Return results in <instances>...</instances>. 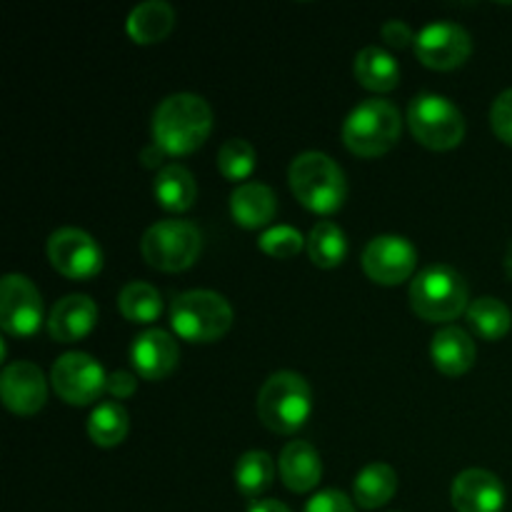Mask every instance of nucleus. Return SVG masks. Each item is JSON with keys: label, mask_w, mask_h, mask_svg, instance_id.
Returning a JSON list of instances; mask_svg holds the SVG:
<instances>
[{"label": "nucleus", "mask_w": 512, "mask_h": 512, "mask_svg": "<svg viewBox=\"0 0 512 512\" xmlns=\"http://www.w3.org/2000/svg\"><path fill=\"white\" fill-rule=\"evenodd\" d=\"M43 323V298L33 280L10 273L0 283V328L15 338L38 333Z\"/></svg>", "instance_id": "9d476101"}, {"label": "nucleus", "mask_w": 512, "mask_h": 512, "mask_svg": "<svg viewBox=\"0 0 512 512\" xmlns=\"http://www.w3.org/2000/svg\"><path fill=\"white\" fill-rule=\"evenodd\" d=\"M165 158H168V153H165V150L160 148V145H155V143L145 145V148L140 150V163H143L145 168L163 170L165 168V165H163Z\"/></svg>", "instance_id": "c9c22d12"}, {"label": "nucleus", "mask_w": 512, "mask_h": 512, "mask_svg": "<svg viewBox=\"0 0 512 512\" xmlns=\"http://www.w3.org/2000/svg\"><path fill=\"white\" fill-rule=\"evenodd\" d=\"M408 125L415 140L430 150H450L465 138L463 113L445 95H415L408 105Z\"/></svg>", "instance_id": "6e6552de"}, {"label": "nucleus", "mask_w": 512, "mask_h": 512, "mask_svg": "<svg viewBox=\"0 0 512 512\" xmlns=\"http://www.w3.org/2000/svg\"><path fill=\"white\" fill-rule=\"evenodd\" d=\"M305 512H355L353 500L340 490H320L308 500Z\"/></svg>", "instance_id": "473e14b6"}, {"label": "nucleus", "mask_w": 512, "mask_h": 512, "mask_svg": "<svg viewBox=\"0 0 512 512\" xmlns=\"http://www.w3.org/2000/svg\"><path fill=\"white\" fill-rule=\"evenodd\" d=\"M128 428V410L120 403H113V400L100 403L88 418V435L100 448H115V445L123 443L125 435H128Z\"/></svg>", "instance_id": "bb28decb"}, {"label": "nucleus", "mask_w": 512, "mask_h": 512, "mask_svg": "<svg viewBox=\"0 0 512 512\" xmlns=\"http://www.w3.org/2000/svg\"><path fill=\"white\" fill-rule=\"evenodd\" d=\"M450 498L458 512H500L505 505V488L490 470L470 468L455 478Z\"/></svg>", "instance_id": "dca6fc26"}, {"label": "nucleus", "mask_w": 512, "mask_h": 512, "mask_svg": "<svg viewBox=\"0 0 512 512\" xmlns=\"http://www.w3.org/2000/svg\"><path fill=\"white\" fill-rule=\"evenodd\" d=\"M248 512H290L283 503L278 500H260V503H253V508Z\"/></svg>", "instance_id": "e433bc0d"}, {"label": "nucleus", "mask_w": 512, "mask_h": 512, "mask_svg": "<svg viewBox=\"0 0 512 512\" xmlns=\"http://www.w3.org/2000/svg\"><path fill=\"white\" fill-rule=\"evenodd\" d=\"M275 480V463L265 450H248L235 463V485L240 495L248 500H258Z\"/></svg>", "instance_id": "a878e982"}, {"label": "nucleus", "mask_w": 512, "mask_h": 512, "mask_svg": "<svg viewBox=\"0 0 512 512\" xmlns=\"http://www.w3.org/2000/svg\"><path fill=\"white\" fill-rule=\"evenodd\" d=\"M0 395L10 413L35 415L48 400V380L38 365L18 360V363L5 365L0 375Z\"/></svg>", "instance_id": "4468645a"}, {"label": "nucleus", "mask_w": 512, "mask_h": 512, "mask_svg": "<svg viewBox=\"0 0 512 512\" xmlns=\"http://www.w3.org/2000/svg\"><path fill=\"white\" fill-rule=\"evenodd\" d=\"M403 133V120L398 108L388 100L370 98L350 110L343 123V143L350 153L360 158L385 155Z\"/></svg>", "instance_id": "39448f33"}, {"label": "nucleus", "mask_w": 512, "mask_h": 512, "mask_svg": "<svg viewBox=\"0 0 512 512\" xmlns=\"http://www.w3.org/2000/svg\"><path fill=\"white\" fill-rule=\"evenodd\" d=\"M130 360H133L135 373L143 380H165L180 360L178 340L168 333V330L150 328L135 338L133 348H130Z\"/></svg>", "instance_id": "2eb2a0df"}, {"label": "nucleus", "mask_w": 512, "mask_h": 512, "mask_svg": "<svg viewBox=\"0 0 512 512\" xmlns=\"http://www.w3.org/2000/svg\"><path fill=\"white\" fill-rule=\"evenodd\" d=\"M128 35L140 45H153L160 43L170 35V30L175 28V10L173 5L165 3V0H148V3H140L130 10L128 15Z\"/></svg>", "instance_id": "412c9836"}, {"label": "nucleus", "mask_w": 512, "mask_h": 512, "mask_svg": "<svg viewBox=\"0 0 512 512\" xmlns=\"http://www.w3.org/2000/svg\"><path fill=\"white\" fill-rule=\"evenodd\" d=\"M380 35H383L385 43L390 45V48H408V45H415V33L410 30L408 23H403V20H388V23L380 28Z\"/></svg>", "instance_id": "72a5a7b5"}, {"label": "nucleus", "mask_w": 512, "mask_h": 512, "mask_svg": "<svg viewBox=\"0 0 512 512\" xmlns=\"http://www.w3.org/2000/svg\"><path fill=\"white\" fill-rule=\"evenodd\" d=\"M490 125L503 143L512 145V88L503 90L495 98L493 110H490Z\"/></svg>", "instance_id": "2f4dec72"}, {"label": "nucleus", "mask_w": 512, "mask_h": 512, "mask_svg": "<svg viewBox=\"0 0 512 512\" xmlns=\"http://www.w3.org/2000/svg\"><path fill=\"white\" fill-rule=\"evenodd\" d=\"M475 355H478V348H475V340L470 338L468 330L458 328V325H445L435 333L433 345H430V358H433V365L443 375H450V378H458V375H465L475 365Z\"/></svg>", "instance_id": "a211bd4d"}, {"label": "nucleus", "mask_w": 512, "mask_h": 512, "mask_svg": "<svg viewBox=\"0 0 512 512\" xmlns=\"http://www.w3.org/2000/svg\"><path fill=\"white\" fill-rule=\"evenodd\" d=\"M95 320H98V305L93 303V298L80 293L65 295L50 310L48 333L58 343H75L95 328Z\"/></svg>", "instance_id": "f3484780"}, {"label": "nucleus", "mask_w": 512, "mask_h": 512, "mask_svg": "<svg viewBox=\"0 0 512 512\" xmlns=\"http://www.w3.org/2000/svg\"><path fill=\"white\" fill-rule=\"evenodd\" d=\"M135 388H138V380H135V375L128 373V370H115V373L108 375V393L113 395V398H130V395L135 393Z\"/></svg>", "instance_id": "f704fd0d"}, {"label": "nucleus", "mask_w": 512, "mask_h": 512, "mask_svg": "<svg viewBox=\"0 0 512 512\" xmlns=\"http://www.w3.org/2000/svg\"><path fill=\"white\" fill-rule=\"evenodd\" d=\"M170 325L188 343H215L233 325V308L213 290H188L173 300Z\"/></svg>", "instance_id": "423d86ee"}, {"label": "nucleus", "mask_w": 512, "mask_h": 512, "mask_svg": "<svg viewBox=\"0 0 512 512\" xmlns=\"http://www.w3.org/2000/svg\"><path fill=\"white\" fill-rule=\"evenodd\" d=\"M203 250V233L190 220H160L145 230L140 253L145 263L163 273H180L198 260Z\"/></svg>", "instance_id": "0eeeda50"}, {"label": "nucleus", "mask_w": 512, "mask_h": 512, "mask_svg": "<svg viewBox=\"0 0 512 512\" xmlns=\"http://www.w3.org/2000/svg\"><path fill=\"white\" fill-rule=\"evenodd\" d=\"M355 78L373 93H390L400 83V65L388 50L368 45L355 55Z\"/></svg>", "instance_id": "4be33fe9"}, {"label": "nucleus", "mask_w": 512, "mask_h": 512, "mask_svg": "<svg viewBox=\"0 0 512 512\" xmlns=\"http://www.w3.org/2000/svg\"><path fill=\"white\" fill-rule=\"evenodd\" d=\"M398 490V475L388 463H370L358 473L353 483V500L363 510L383 508Z\"/></svg>", "instance_id": "b1692460"}, {"label": "nucleus", "mask_w": 512, "mask_h": 512, "mask_svg": "<svg viewBox=\"0 0 512 512\" xmlns=\"http://www.w3.org/2000/svg\"><path fill=\"white\" fill-rule=\"evenodd\" d=\"M288 180L300 205L318 215L338 213L348 195V183H345V173L340 170V165L330 155L318 153V150L300 153L290 163Z\"/></svg>", "instance_id": "f03ea898"}, {"label": "nucleus", "mask_w": 512, "mask_h": 512, "mask_svg": "<svg viewBox=\"0 0 512 512\" xmlns=\"http://www.w3.org/2000/svg\"><path fill=\"white\" fill-rule=\"evenodd\" d=\"M308 255L318 268H338L348 255V238L343 228L330 220H320L308 235Z\"/></svg>", "instance_id": "cd10ccee"}, {"label": "nucleus", "mask_w": 512, "mask_h": 512, "mask_svg": "<svg viewBox=\"0 0 512 512\" xmlns=\"http://www.w3.org/2000/svg\"><path fill=\"white\" fill-rule=\"evenodd\" d=\"M213 130V110L195 93H173L153 113V143L168 155L195 153Z\"/></svg>", "instance_id": "f257e3e1"}, {"label": "nucleus", "mask_w": 512, "mask_h": 512, "mask_svg": "<svg viewBox=\"0 0 512 512\" xmlns=\"http://www.w3.org/2000/svg\"><path fill=\"white\" fill-rule=\"evenodd\" d=\"M413 48L420 63L428 68L453 70L470 58L473 40L463 25L450 23V20H435L415 35Z\"/></svg>", "instance_id": "9b49d317"}, {"label": "nucleus", "mask_w": 512, "mask_h": 512, "mask_svg": "<svg viewBox=\"0 0 512 512\" xmlns=\"http://www.w3.org/2000/svg\"><path fill=\"white\" fill-rule=\"evenodd\" d=\"M410 305L428 323H450L468 313V285L463 275L445 263H433L415 275Z\"/></svg>", "instance_id": "20e7f679"}, {"label": "nucleus", "mask_w": 512, "mask_h": 512, "mask_svg": "<svg viewBox=\"0 0 512 512\" xmlns=\"http://www.w3.org/2000/svg\"><path fill=\"white\" fill-rule=\"evenodd\" d=\"M313 413V393L308 380L293 370L273 373L258 393V418L268 430L293 435Z\"/></svg>", "instance_id": "7ed1b4c3"}, {"label": "nucleus", "mask_w": 512, "mask_h": 512, "mask_svg": "<svg viewBox=\"0 0 512 512\" xmlns=\"http://www.w3.org/2000/svg\"><path fill=\"white\" fill-rule=\"evenodd\" d=\"M418 268V250L403 235H378L363 250V270L373 283L400 285Z\"/></svg>", "instance_id": "ddd939ff"}, {"label": "nucleus", "mask_w": 512, "mask_h": 512, "mask_svg": "<svg viewBox=\"0 0 512 512\" xmlns=\"http://www.w3.org/2000/svg\"><path fill=\"white\" fill-rule=\"evenodd\" d=\"M53 390L68 405L95 403L103 393H108V375L103 365L88 353H65L55 360L53 373H50Z\"/></svg>", "instance_id": "1a4fd4ad"}, {"label": "nucleus", "mask_w": 512, "mask_h": 512, "mask_svg": "<svg viewBox=\"0 0 512 512\" xmlns=\"http://www.w3.org/2000/svg\"><path fill=\"white\" fill-rule=\"evenodd\" d=\"M465 315H468V323L473 328V333L480 335L483 340H490V343L503 340L512 328L510 308L503 300L490 298V295L473 300Z\"/></svg>", "instance_id": "393cba45"}, {"label": "nucleus", "mask_w": 512, "mask_h": 512, "mask_svg": "<svg viewBox=\"0 0 512 512\" xmlns=\"http://www.w3.org/2000/svg\"><path fill=\"white\" fill-rule=\"evenodd\" d=\"M118 310L130 323L148 325L158 320V315L163 313V298H160V293L153 285L133 280V283H128L120 290Z\"/></svg>", "instance_id": "c85d7f7f"}, {"label": "nucleus", "mask_w": 512, "mask_h": 512, "mask_svg": "<svg viewBox=\"0 0 512 512\" xmlns=\"http://www.w3.org/2000/svg\"><path fill=\"white\" fill-rule=\"evenodd\" d=\"M255 148L243 138H230L220 145L218 150V170L223 178L235 180H248L255 170Z\"/></svg>", "instance_id": "c756f323"}, {"label": "nucleus", "mask_w": 512, "mask_h": 512, "mask_svg": "<svg viewBox=\"0 0 512 512\" xmlns=\"http://www.w3.org/2000/svg\"><path fill=\"white\" fill-rule=\"evenodd\" d=\"M153 190L155 200L170 213H185L188 208H193L195 198H198V183H195L193 173L180 163H168L163 170H158Z\"/></svg>", "instance_id": "5701e85b"}, {"label": "nucleus", "mask_w": 512, "mask_h": 512, "mask_svg": "<svg viewBox=\"0 0 512 512\" xmlns=\"http://www.w3.org/2000/svg\"><path fill=\"white\" fill-rule=\"evenodd\" d=\"M278 200L265 183H240L230 195V213L240 228H265L275 218Z\"/></svg>", "instance_id": "aec40b11"}, {"label": "nucleus", "mask_w": 512, "mask_h": 512, "mask_svg": "<svg viewBox=\"0 0 512 512\" xmlns=\"http://www.w3.org/2000/svg\"><path fill=\"white\" fill-rule=\"evenodd\" d=\"M48 260L70 280H90L103 270V250L80 228H60L48 238Z\"/></svg>", "instance_id": "f8f14e48"}, {"label": "nucleus", "mask_w": 512, "mask_h": 512, "mask_svg": "<svg viewBox=\"0 0 512 512\" xmlns=\"http://www.w3.org/2000/svg\"><path fill=\"white\" fill-rule=\"evenodd\" d=\"M258 248L270 258H293L300 250L308 248V238L293 225H273L258 240Z\"/></svg>", "instance_id": "7c9ffc66"}, {"label": "nucleus", "mask_w": 512, "mask_h": 512, "mask_svg": "<svg viewBox=\"0 0 512 512\" xmlns=\"http://www.w3.org/2000/svg\"><path fill=\"white\" fill-rule=\"evenodd\" d=\"M280 480L293 493H310L318 488L323 478V460L320 453L305 440H293L280 453Z\"/></svg>", "instance_id": "6ab92c4d"}]
</instances>
